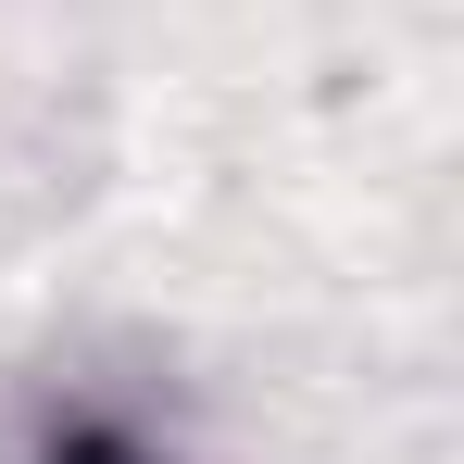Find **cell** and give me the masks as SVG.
<instances>
[{"instance_id": "obj_1", "label": "cell", "mask_w": 464, "mask_h": 464, "mask_svg": "<svg viewBox=\"0 0 464 464\" xmlns=\"http://www.w3.org/2000/svg\"><path fill=\"white\" fill-rule=\"evenodd\" d=\"M38 464H163V452H151V440H126V427H101V414H88V427H63V440H51Z\"/></svg>"}]
</instances>
